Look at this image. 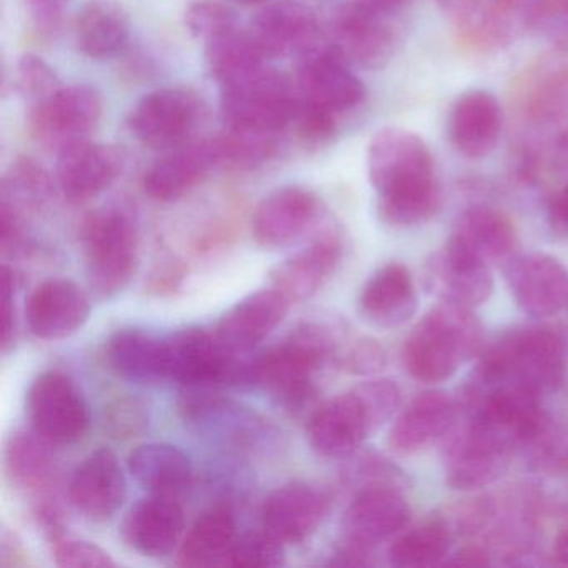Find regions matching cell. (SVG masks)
I'll return each mask as SVG.
<instances>
[{
  "label": "cell",
  "instance_id": "obj_53",
  "mask_svg": "<svg viewBox=\"0 0 568 568\" xmlns=\"http://www.w3.org/2000/svg\"><path fill=\"white\" fill-rule=\"evenodd\" d=\"M358 2L390 14L392 11H397V9L404 8V6L407 4V2H410V0H358Z\"/></svg>",
  "mask_w": 568,
  "mask_h": 568
},
{
  "label": "cell",
  "instance_id": "obj_26",
  "mask_svg": "<svg viewBox=\"0 0 568 568\" xmlns=\"http://www.w3.org/2000/svg\"><path fill=\"white\" fill-rule=\"evenodd\" d=\"M291 305L274 287L262 288L229 308L215 335L235 354H247L282 324Z\"/></svg>",
  "mask_w": 568,
  "mask_h": 568
},
{
  "label": "cell",
  "instance_id": "obj_34",
  "mask_svg": "<svg viewBox=\"0 0 568 568\" xmlns=\"http://www.w3.org/2000/svg\"><path fill=\"white\" fill-rule=\"evenodd\" d=\"M237 538V524L231 510L224 507L212 508L189 528L179 548L178 564L182 567L227 565Z\"/></svg>",
  "mask_w": 568,
  "mask_h": 568
},
{
  "label": "cell",
  "instance_id": "obj_25",
  "mask_svg": "<svg viewBox=\"0 0 568 568\" xmlns=\"http://www.w3.org/2000/svg\"><path fill=\"white\" fill-rule=\"evenodd\" d=\"M424 272L427 291L452 304L480 307L494 292L490 267L448 244L430 255Z\"/></svg>",
  "mask_w": 568,
  "mask_h": 568
},
{
  "label": "cell",
  "instance_id": "obj_32",
  "mask_svg": "<svg viewBox=\"0 0 568 568\" xmlns=\"http://www.w3.org/2000/svg\"><path fill=\"white\" fill-rule=\"evenodd\" d=\"M108 361L131 381H169L168 335L161 337L142 328L115 332L108 342Z\"/></svg>",
  "mask_w": 568,
  "mask_h": 568
},
{
  "label": "cell",
  "instance_id": "obj_19",
  "mask_svg": "<svg viewBox=\"0 0 568 568\" xmlns=\"http://www.w3.org/2000/svg\"><path fill=\"white\" fill-rule=\"evenodd\" d=\"M374 432L371 418L354 390L335 395L312 412L308 444L324 458H348Z\"/></svg>",
  "mask_w": 568,
  "mask_h": 568
},
{
  "label": "cell",
  "instance_id": "obj_38",
  "mask_svg": "<svg viewBox=\"0 0 568 568\" xmlns=\"http://www.w3.org/2000/svg\"><path fill=\"white\" fill-rule=\"evenodd\" d=\"M452 545V528L444 520H432L405 531L388 548L395 567H434L442 564Z\"/></svg>",
  "mask_w": 568,
  "mask_h": 568
},
{
  "label": "cell",
  "instance_id": "obj_37",
  "mask_svg": "<svg viewBox=\"0 0 568 568\" xmlns=\"http://www.w3.org/2000/svg\"><path fill=\"white\" fill-rule=\"evenodd\" d=\"M205 62L212 78L222 85L267 64V58L248 28L237 24L205 41Z\"/></svg>",
  "mask_w": 568,
  "mask_h": 568
},
{
  "label": "cell",
  "instance_id": "obj_8",
  "mask_svg": "<svg viewBox=\"0 0 568 568\" xmlns=\"http://www.w3.org/2000/svg\"><path fill=\"white\" fill-rule=\"evenodd\" d=\"M32 430L52 445H69L84 438L91 427V410L81 388L69 375L44 372L28 394Z\"/></svg>",
  "mask_w": 568,
  "mask_h": 568
},
{
  "label": "cell",
  "instance_id": "obj_24",
  "mask_svg": "<svg viewBox=\"0 0 568 568\" xmlns=\"http://www.w3.org/2000/svg\"><path fill=\"white\" fill-rule=\"evenodd\" d=\"M184 531V510L171 495L151 494L135 501L121 525L124 544L144 557H168Z\"/></svg>",
  "mask_w": 568,
  "mask_h": 568
},
{
  "label": "cell",
  "instance_id": "obj_27",
  "mask_svg": "<svg viewBox=\"0 0 568 568\" xmlns=\"http://www.w3.org/2000/svg\"><path fill=\"white\" fill-rule=\"evenodd\" d=\"M457 424V407L445 392L428 390L412 398L398 412L388 432V447L398 455H412L447 437Z\"/></svg>",
  "mask_w": 568,
  "mask_h": 568
},
{
  "label": "cell",
  "instance_id": "obj_17",
  "mask_svg": "<svg viewBox=\"0 0 568 568\" xmlns=\"http://www.w3.org/2000/svg\"><path fill=\"white\" fill-rule=\"evenodd\" d=\"M124 168V155L114 145L81 141L58 152L55 184L74 204L92 201L108 191Z\"/></svg>",
  "mask_w": 568,
  "mask_h": 568
},
{
  "label": "cell",
  "instance_id": "obj_29",
  "mask_svg": "<svg viewBox=\"0 0 568 568\" xmlns=\"http://www.w3.org/2000/svg\"><path fill=\"white\" fill-rule=\"evenodd\" d=\"M414 278L398 262L378 268L362 288L358 312L368 324L395 328L407 324L417 312Z\"/></svg>",
  "mask_w": 568,
  "mask_h": 568
},
{
  "label": "cell",
  "instance_id": "obj_3",
  "mask_svg": "<svg viewBox=\"0 0 568 568\" xmlns=\"http://www.w3.org/2000/svg\"><path fill=\"white\" fill-rule=\"evenodd\" d=\"M335 348L337 341L327 325L305 322L254 358V385L271 392L287 410H302L315 397V372L334 357Z\"/></svg>",
  "mask_w": 568,
  "mask_h": 568
},
{
  "label": "cell",
  "instance_id": "obj_12",
  "mask_svg": "<svg viewBox=\"0 0 568 568\" xmlns=\"http://www.w3.org/2000/svg\"><path fill=\"white\" fill-rule=\"evenodd\" d=\"M445 448L447 484L457 490H477L494 484L508 465L514 452L468 417L452 427Z\"/></svg>",
  "mask_w": 568,
  "mask_h": 568
},
{
  "label": "cell",
  "instance_id": "obj_48",
  "mask_svg": "<svg viewBox=\"0 0 568 568\" xmlns=\"http://www.w3.org/2000/svg\"><path fill=\"white\" fill-rule=\"evenodd\" d=\"M16 288L18 275L11 267L2 268V351L8 354L16 344L18 335V315H16Z\"/></svg>",
  "mask_w": 568,
  "mask_h": 568
},
{
  "label": "cell",
  "instance_id": "obj_6",
  "mask_svg": "<svg viewBox=\"0 0 568 568\" xmlns=\"http://www.w3.org/2000/svg\"><path fill=\"white\" fill-rule=\"evenodd\" d=\"M221 114L225 128L282 135L298 105L294 79L267 64L222 84Z\"/></svg>",
  "mask_w": 568,
  "mask_h": 568
},
{
  "label": "cell",
  "instance_id": "obj_13",
  "mask_svg": "<svg viewBox=\"0 0 568 568\" xmlns=\"http://www.w3.org/2000/svg\"><path fill=\"white\" fill-rule=\"evenodd\" d=\"M321 212V201L308 189L298 185L277 189L255 207L252 237L267 251L291 247L315 227Z\"/></svg>",
  "mask_w": 568,
  "mask_h": 568
},
{
  "label": "cell",
  "instance_id": "obj_18",
  "mask_svg": "<svg viewBox=\"0 0 568 568\" xmlns=\"http://www.w3.org/2000/svg\"><path fill=\"white\" fill-rule=\"evenodd\" d=\"M68 494L75 510L84 517L111 520L128 497V481L118 455L105 447L88 455L72 471Z\"/></svg>",
  "mask_w": 568,
  "mask_h": 568
},
{
  "label": "cell",
  "instance_id": "obj_54",
  "mask_svg": "<svg viewBox=\"0 0 568 568\" xmlns=\"http://www.w3.org/2000/svg\"><path fill=\"white\" fill-rule=\"evenodd\" d=\"M241 4H258V2H265V0H237Z\"/></svg>",
  "mask_w": 568,
  "mask_h": 568
},
{
  "label": "cell",
  "instance_id": "obj_31",
  "mask_svg": "<svg viewBox=\"0 0 568 568\" xmlns=\"http://www.w3.org/2000/svg\"><path fill=\"white\" fill-rule=\"evenodd\" d=\"M131 38V21L114 0H89L74 19L79 52L94 61H108L124 51Z\"/></svg>",
  "mask_w": 568,
  "mask_h": 568
},
{
  "label": "cell",
  "instance_id": "obj_22",
  "mask_svg": "<svg viewBox=\"0 0 568 568\" xmlns=\"http://www.w3.org/2000/svg\"><path fill=\"white\" fill-rule=\"evenodd\" d=\"M248 31L267 61L302 54L321 42L317 16L298 0H277L265 6L252 19Z\"/></svg>",
  "mask_w": 568,
  "mask_h": 568
},
{
  "label": "cell",
  "instance_id": "obj_9",
  "mask_svg": "<svg viewBox=\"0 0 568 568\" xmlns=\"http://www.w3.org/2000/svg\"><path fill=\"white\" fill-rule=\"evenodd\" d=\"M328 44L347 64L381 69L390 61L397 32L388 12L378 11L358 0L345 2L332 12L327 26Z\"/></svg>",
  "mask_w": 568,
  "mask_h": 568
},
{
  "label": "cell",
  "instance_id": "obj_7",
  "mask_svg": "<svg viewBox=\"0 0 568 568\" xmlns=\"http://www.w3.org/2000/svg\"><path fill=\"white\" fill-rule=\"evenodd\" d=\"M205 118V105L189 88L149 92L129 112L128 128L145 148L171 151L194 139Z\"/></svg>",
  "mask_w": 568,
  "mask_h": 568
},
{
  "label": "cell",
  "instance_id": "obj_23",
  "mask_svg": "<svg viewBox=\"0 0 568 568\" xmlns=\"http://www.w3.org/2000/svg\"><path fill=\"white\" fill-rule=\"evenodd\" d=\"M91 315V301L75 282L49 278L26 305L29 331L42 341H61L81 331Z\"/></svg>",
  "mask_w": 568,
  "mask_h": 568
},
{
  "label": "cell",
  "instance_id": "obj_39",
  "mask_svg": "<svg viewBox=\"0 0 568 568\" xmlns=\"http://www.w3.org/2000/svg\"><path fill=\"white\" fill-rule=\"evenodd\" d=\"M568 108V65H538L524 84V111L534 121L557 118Z\"/></svg>",
  "mask_w": 568,
  "mask_h": 568
},
{
  "label": "cell",
  "instance_id": "obj_49",
  "mask_svg": "<svg viewBox=\"0 0 568 568\" xmlns=\"http://www.w3.org/2000/svg\"><path fill=\"white\" fill-rule=\"evenodd\" d=\"M26 2L39 32L52 36L61 29L69 0H26Z\"/></svg>",
  "mask_w": 568,
  "mask_h": 568
},
{
  "label": "cell",
  "instance_id": "obj_33",
  "mask_svg": "<svg viewBox=\"0 0 568 568\" xmlns=\"http://www.w3.org/2000/svg\"><path fill=\"white\" fill-rule=\"evenodd\" d=\"M129 471L139 485L158 495L185 490L192 481L191 458L171 444L139 445L129 455Z\"/></svg>",
  "mask_w": 568,
  "mask_h": 568
},
{
  "label": "cell",
  "instance_id": "obj_40",
  "mask_svg": "<svg viewBox=\"0 0 568 568\" xmlns=\"http://www.w3.org/2000/svg\"><path fill=\"white\" fill-rule=\"evenodd\" d=\"M221 168L231 171H254L267 164L277 152L281 135L251 129L225 128L215 135Z\"/></svg>",
  "mask_w": 568,
  "mask_h": 568
},
{
  "label": "cell",
  "instance_id": "obj_10",
  "mask_svg": "<svg viewBox=\"0 0 568 568\" xmlns=\"http://www.w3.org/2000/svg\"><path fill=\"white\" fill-rule=\"evenodd\" d=\"M102 108L101 94L91 85H62L29 108V132L39 144L59 152L75 142L88 141L101 122Z\"/></svg>",
  "mask_w": 568,
  "mask_h": 568
},
{
  "label": "cell",
  "instance_id": "obj_5",
  "mask_svg": "<svg viewBox=\"0 0 568 568\" xmlns=\"http://www.w3.org/2000/svg\"><path fill=\"white\" fill-rule=\"evenodd\" d=\"M85 272L92 291L102 298L121 294L139 267V232L121 207L89 212L81 225Z\"/></svg>",
  "mask_w": 568,
  "mask_h": 568
},
{
  "label": "cell",
  "instance_id": "obj_44",
  "mask_svg": "<svg viewBox=\"0 0 568 568\" xmlns=\"http://www.w3.org/2000/svg\"><path fill=\"white\" fill-rule=\"evenodd\" d=\"M234 26H237L234 11L217 0H195L185 11V28L204 42Z\"/></svg>",
  "mask_w": 568,
  "mask_h": 568
},
{
  "label": "cell",
  "instance_id": "obj_52",
  "mask_svg": "<svg viewBox=\"0 0 568 568\" xmlns=\"http://www.w3.org/2000/svg\"><path fill=\"white\" fill-rule=\"evenodd\" d=\"M551 555H554L555 564L568 567V525H565L555 537Z\"/></svg>",
  "mask_w": 568,
  "mask_h": 568
},
{
  "label": "cell",
  "instance_id": "obj_20",
  "mask_svg": "<svg viewBox=\"0 0 568 568\" xmlns=\"http://www.w3.org/2000/svg\"><path fill=\"white\" fill-rule=\"evenodd\" d=\"M221 168L215 138L192 139L171 149L144 175V191L158 202H174L191 194Z\"/></svg>",
  "mask_w": 568,
  "mask_h": 568
},
{
  "label": "cell",
  "instance_id": "obj_14",
  "mask_svg": "<svg viewBox=\"0 0 568 568\" xmlns=\"http://www.w3.org/2000/svg\"><path fill=\"white\" fill-rule=\"evenodd\" d=\"M332 495L311 481H291L268 495L262 510V527L282 545L308 540L327 518Z\"/></svg>",
  "mask_w": 568,
  "mask_h": 568
},
{
  "label": "cell",
  "instance_id": "obj_16",
  "mask_svg": "<svg viewBox=\"0 0 568 568\" xmlns=\"http://www.w3.org/2000/svg\"><path fill=\"white\" fill-rule=\"evenodd\" d=\"M515 304L534 317L568 307V271L551 255L517 254L501 267Z\"/></svg>",
  "mask_w": 568,
  "mask_h": 568
},
{
  "label": "cell",
  "instance_id": "obj_28",
  "mask_svg": "<svg viewBox=\"0 0 568 568\" xmlns=\"http://www.w3.org/2000/svg\"><path fill=\"white\" fill-rule=\"evenodd\" d=\"M447 244L488 267H504L517 255L518 239L504 212L477 205L460 215Z\"/></svg>",
  "mask_w": 568,
  "mask_h": 568
},
{
  "label": "cell",
  "instance_id": "obj_45",
  "mask_svg": "<svg viewBox=\"0 0 568 568\" xmlns=\"http://www.w3.org/2000/svg\"><path fill=\"white\" fill-rule=\"evenodd\" d=\"M52 557L59 567L64 568H105L115 567L111 555L88 540L61 537L52 540Z\"/></svg>",
  "mask_w": 568,
  "mask_h": 568
},
{
  "label": "cell",
  "instance_id": "obj_21",
  "mask_svg": "<svg viewBox=\"0 0 568 568\" xmlns=\"http://www.w3.org/2000/svg\"><path fill=\"white\" fill-rule=\"evenodd\" d=\"M344 254L341 232L324 229L307 247L291 255L271 272V287L281 292L291 304H301L317 294L334 274Z\"/></svg>",
  "mask_w": 568,
  "mask_h": 568
},
{
  "label": "cell",
  "instance_id": "obj_36",
  "mask_svg": "<svg viewBox=\"0 0 568 568\" xmlns=\"http://www.w3.org/2000/svg\"><path fill=\"white\" fill-rule=\"evenodd\" d=\"M54 191L51 174L31 158H19L2 179L0 212L24 221L41 211Z\"/></svg>",
  "mask_w": 568,
  "mask_h": 568
},
{
  "label": "cell",
  "instance_id": "obj_47",
  "mask_svg": "<svg viewBox=\"0 0 568 568\" xmlns=\"http://www.w3.org/2000/svg\"><path fill=\"white\" fill-rule=\"evenodd\" d=\"M338 364L348 374H375L387 364V355H385L384 348L377 341L358 338L344 354L338 355Z\"/></svg>",
  "mask_w": 568,
  "mask_h": 568
},
{
  "label": "cell",
  "instance_id": "obj_46",
  "mask_svg": "<svg viewBox=\"0 0 568 568\" xmlns=\"http://www.w3.org/2000/svg\"><path fill=\"white\" fill-rule=\"evenodd\" d=\"M337 115L302 101L298 95L297 111L291 128L305 144L318 145L327 142L337 132Z\"/></svg>",
  "mask_w": 568,
  "mask_h": 568
},
{
  "label": "cell",
  "instance_id": "obj_30",
  "mask_svg": "<svg viewBox=\"0 0 568 568\" xmlns=\"http://www.w3.org/2000/svg\"><path fill=\"white\" fill-rule=\"evenodd\" d=\"M452 144L468 159L490 154L501 134V108L497 99L485 91L462 94L452 108Z\"/></svg>",
  "mask_w": 568,
  "mask_h": 568
},
{
  "label": "cell",
  "instance_id": "obj_11",
  "mask_svg": "<svg viewBox=\"0 0 568 568\" xmlns=\"http://www.w3.org/2000/svg\"><path fill=\"white\" fill-rule=\"evenodd\" d=\"M328 42L312 45L295 59L294 82L302 101L334 115L358 108L365 99L361 79Z\"/></svg>",
  "mask_w": 568,
  "mask_h": 568
},
{
  "label": "cell",
  "instance_id": "obj_2",
  "mask_svg": "<svg viewBox=\"0 0 568 568\" xmlns=\"http://www.w3.org/2000/svg\"><path fill=\"white\" fill-rule=\"evenodd\" d=\"M481 347L484 331L471 308L442 301L405 341L404 365L415 381L440 384Z\"/></svg>",
  "mask_w": 568,
  "mask_h": 568
},
{
  "label": "cell",
  "instance_id": "obj_43",
  "mask_svg": "<svg viewBox=\"0 0 568 568\" xmlns=\"http://www.w3.org/2000/svg\"><path fill=\"white\" fill-rule=\"evenodd\" d=\"M354 392L361 398L374 432L392 420L394 415L400 410V388L395 382L387 381V378L364 382V384L357 385Z\"/></svg>",
  "mask_w": 568,
  "mask_h": 568
},
{
  "label": "cell",
  "instance_id": "obj_51",
  "mask_svg": "<svg viewBox=\"0 0 568 568\" xmlns=\"http://www.w3.org/2000/svg\"><path fill=\"white\" fill-rule=\"evenodd\" d=\"M448 565H460V567H485L490 564L487 550L478 545H468L462 548L457 554L452 555L450 560L445 561Z\"/></svg>",
  "mask_w": 568,
  "mask_h": 568
},
{
  "label": "cell",
  "instance_id": "obj_41",
  "mask_svg": "<svg viewBox=\"0 0 568 568\" xmlns=\"http://www.w3.org/2000/svg\"><path fill=\"white\" fill-rule=\"evenodd\" d=\"M16 88L29 105H34L58 92L62 82L44 59L24 54L16 65Z\"/></svg>",
  "mask_w": 568,
  "mask_h": 568
},
{
  "label": "cell",
  "instance_id": "obj_35",
  "mask_svg": "<svg viewBox=\"0 0 568 568\" xmlns=\"http://www.w3.org/2000/svg\"><path fill=\"white\" fill-rule=\"evenodd\" d=\"M48 440L34 430H18L8 438L4 467L14 487L44 497L55 477V460Z\"/></svg>",
  "mask_w": 568,
  "mask_h": 568
},
{
  "label": "cell",
  "instance_id": "obj_4",
  "mask_svg": "<svg viewBox=\"0 0 568 568\" xmlns=\"http://www.w3.org/2000/svg\"><path fill=\"white\" fill-rule=\"evenodd\" d=\"M565 365L567 342L560 332L550 327L517 328L488 348L478 378L521 385L541 394L560 384Z\"/></svg>",
  "mask_w": 568,
  "mask_h": 568
},
{
  "label": "cell",
  "instance_id": "obj_42",
  "mask_svg": "<svg viewBox=\"0 0 568 568\" xmlns=\"http://www.w3.org/2000/svg\"><path fill=\"white\" fill-rule=\"evenodd\" d=\"M284 547L281 541L262 531L239 537L229 555V567L271 568L284 564Z\"/></svg>",
  "mask_w": 568,
  "mask_h": 568
},
{
  "label": "cell",
  "instance_id": "obj_50",
  "mask_svg": "<svg viewBox=\"0 0 568 568\" xmlns=\"http://www.w3.org/2000/svg\"><path fill=\"white\" fill-rule=\"evenodd\" d=\"M548 221L558 235L568 237V182L551 195L548 204Z\"/></svg>",
  "mask_w": 568,
  "mask_h": 568
},
{
  "label": "cell",
  "instance_id": "obj_1",
  "mask_svg": "<svg viewBox=\"0 0 568 568\" xmlns=\"http://www.w3.org/2000/svg\"><path fill=\"white\" fill-rule=\"evenodd\" d=\"M368 179L378 195V215L392 227L427 222L440 207L434 159L414 132L387 128L372 138Z\"/></svg>",
  "mask_w": 568,
  "mask_h": 568
},
{
  "label": "cell",
  "instance_id": "obj_15",
  "mask_svg": "<svg viewBox=\"0 0 568 568\" xmlns=\"http://www.w3.org/2000/svg\"><path fill=\"white\" fill-rule=\"evenodd\" d=\"M410 505L404 495L384 481L357 491L342 518L344 540L374 550L400 534L410 521Z\"/></svg>",
  "mask_w": 568,
  "mask_h": 568
}]
</instances>
